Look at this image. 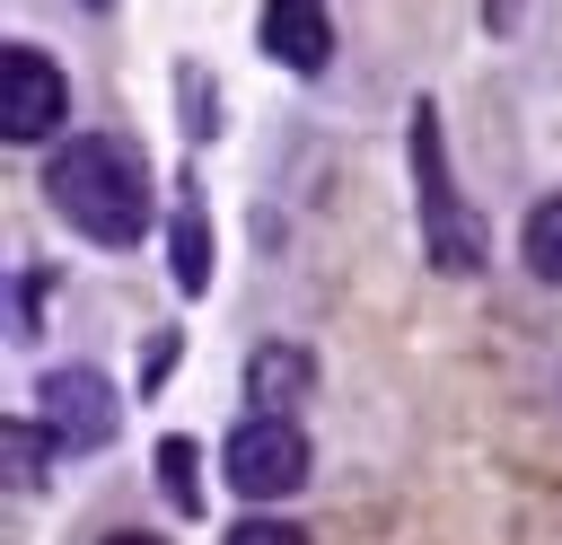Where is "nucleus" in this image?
<instances>
[{
    "instance_id": "1",
    "label": "nucleus",
    "mask_w": 562,
    "mask_h": 545,
    "mask_svg": "<svg viewBox=\"0 0 562 545\" xmlns=\"http://www.w3.org/2000/svg\"><path fill=\"white\" fill-rule=\"evenodd\" d=\"M44 193L70 211V229L79 237H97V246H132L140 229H149V193H140V167L123 158V141H105V132H79V141H61L53 149V167H44Z\"/></svg>"
},
{
    "instance_id": "2",
    "label": "nucleus",
    "mask_w": 562,
    "mask_h": 545,
    "mask_svg": "<svg viewBox=\"0 0 562 545\" xmlns=\"http://www.w3.org/2000/svg\"><path fill=\"white\" fill-rule=\"evenodd\" d=\"M413 193H422V246L439 272H474L483 264V237H474V211L448 176V149H439V105L422 97L413 105Z\"/></svg>"
},
{
    "instance_id": "3",
    "label": "nucleus",
    "mask_w": 562,
    "mask_h": 545,
    "mask_svg": "<svg viewBox=\"0 0 562 545\" xmlns=\"http://www.w3.org/2000/svg\"><path fill=\"white\" fill-rule=\"evenodd\" d=\"M220 475L237 501H281L307 483V440L290 413H246L228 440H220Z\"/></svg>"
},
{
    "instance_id": "4",
    "label": "nucleus",
    "mask_w": 562,
    "mask_h": 545,
    "mask_svg": "<svg viewBox=\"0 0 562 545\" xmlns=\"http://www.w3.org/2000/svg\"><path fill=\"white\" fill-rule=\"evenodd\" d=\"M70 105V79L53 70V53L35 44H9L0 53V141H44Z\"/></svg>"
},
{
    "instance_id": "5",
    "label": "nucleus",
    "mask_w": 562,
    "mask_h": 545,
    "mask_svg": "<svg viewBox=\"0 0 562 545\" xmlns=\"http://www.w3.org/2000/svg\"><path fill=\"white\" fill-rule=\"evenodd\" d=\"M35 404H44V431H53L61 448H105V440H114V387H105L97 369H53Z\"/></svg>"
},
{
    "instance_id": "6",
    "label": "nucleus",
    "mask_w": 562,
    "mask_h": 545,
    "mask_svg": "<svg viewBox=\"0 0 562 545\" xmlns=\"http://www.w3.org/2000/svg\"><path fill=\"white\" fill-rule=\"evenodd\" d=\"M263 53L281 70H325L334 62V18L316 0H263Z\"/></svg>"
},
{
    "instance_id": "7",
    "label": "nucleus",
    "mask_w": 562,
    "mask_h": 545,
    "mask_svg": "<svg viewBox=\"0 0 562 545\" xmlns=\"http://www.w3.org/2000/svg\"><path fill=\"white\" fill-rule=\"evenodd\" d=\"M246 396H255V413H290L307 396V352L299 343H263L246 360Z\"/></svg>"
},
{
    "instance_id": "8",
    "label": "nucleus",
    "mask_w": 562,
    "mask_h": 545,
    "mask_svg": "<svg viewBox=\"0 0 562 545\" xmlns=\"http://www.w3.org/2000/svg\"><path fill=\"white\" fill-rule=\"evenodd\" d=\"M518 255H527V272H536V281H553V290H562V193H544V202L527 211Z\"/></svg>"
},
{
    "instance_id": "9",
    "label": "nucleus",
    "mask_w": 562,
    "mask_h": 545,
    "mask_svg": "<svg viewBox=\"0 0 562 545\" xmlns=\"http://www.w3.org/2000/svg\"><path fill=\"white\" fill-rule=\"evenodd\" d=\"M176 281H184V290H202V281H211V229H202V211H193V202L176 211Z\"/></svg>"
},
{
    "instance_id": "10",
    "label": "nucleus",
    "mask_w": 562,
    "mask_h": 545,
    "mask_svg": "<svg viewBox=\"0 0 562 545\" xmlns=\"http://www.w3.org/2000/svg\"><path fill=\"white\" fill-rule=\"evenodd\" d=\"M44 440H53V431H35V422H0V457H9V483H18V492H35Z\"/></svg>"
},
{
    "instance_id": "11",
    "label": "nucleus",
    "mask_w": 562,
    "mask_h": 545,
    "mask_svg": "<svg viewBox=\"0 0 562 545\" xmlns=\"http://www.w3.org/2000/svg\"><path fill=\"white\" fill-rule=\"evenodd\" d=\"M158 475H167L176 510H193V440H167V448H158Z\"/></svg>"
},
{
    "instance_id": "12",
    "label": "nucleus",
    "mask_w": 562,
    "mask_h": 545,
    "mask_svg": "<svg viewBox=\"0 0 562 545\" xmlns=\"http://www.w3.org/2000/svg\"><path fill=\"white\" fill-rule=\"evenodd\" d=\"M220 545H307V536H299L290 519H237V527H228Z\"/></svg>"
},
{
    "instance_id": "13",
    "label": "nucleus",
    "mask_w": 562,
    "mask_h": 545,
    "mask_svg": "<svg viewBox=\"0 0 562 545\" xmlns=\"http://www.w3.org/2000/svg\"><path fill=\"white\" fill-rule=\"evenodd\" d=\"M105 545H167V536H149V527H123V536H105Z\"/></svg>"
},
{
    "instance_id": "14",
    "label": "nucleus",
    "mask_w": 562,
    "mask_h": 545,
    "mask_svg": "<svg viewBox=\"0 0 562 545\" xmlns=\"http://www.w3.org/2000/svg\"><path fill=\"white\" fill-rule=\"evenodd\" d=\"M79 9H114V0H79Z\"/></svg>"
}]
</instances>
